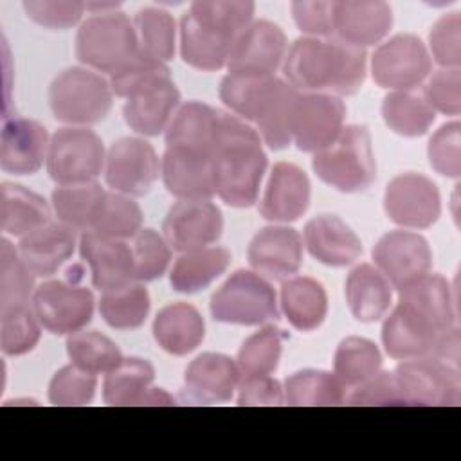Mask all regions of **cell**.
Here are the masks:
<instances>
[{"label":"cell","mask_w":461,"mask_h":461,"mask_svg":"<svg viewBox=\"0 0 461 461\" xmlns=\"http://www.w3.org/2000/svg\"><path fill=\"white\" fill-rule=\"evenodd\" d=\"M384 209L389 220L403 229H427L441 214V196L429 176L407 171L387 184Z\"/></svg>","instance_id":"13"},{"label":"cell","mask_w":461,"mask_h":461,"mask_svg":"<svg viewBox=\"0 0 461 461\" xmlns=\"http://www.w3.org/2000/svg\"><path fill=\"white\" fill-rule=\"evenodd\" d=\"M140 50L162 63L173 59L176 22L175 18L158 7H144L135 14L133 20Z\"/></svg>","instance_id":"46"},{"label":"cell","mask_w":461,"mask_h":461,"mask_svg":"<svg viewBox=\"0 0 461 461\" xmlns=\"http://www.w3.org/2000/svg\"><path fill=\"white\" fill-rule=\"evenodd\" d=\"M382 119L402 137H420L429 131L436 112L421 97L411 92H391L382 103Z\"/></svg>","instance_id":"39"},{"label":"cell","mask_w":461,"mask_h":461,"mask_svg":"<svg viewBox=\"0 0 461 461\" xmlns=\"http://www.w3.org/2000/svg\"><path fill=\"white\" fill-rule=\"evenodd\" d=\"M285 339L286 333L272 324L263 326L259 331L245 339L236 358L241 376L274 373L281 358Z\"/></svg>","instance_id":"47"},{"label":"cell","mask_w":461,"mask_h":461,"mask_svg":"<svg viewBox=\"0 0 461 461\" xmlns=\"http://www.w3.org/2000/svg\"><path fill=\"white\" fill-rule=\"evenodd\" d=\"M283 72L297 92L353 95L366 79L367 56L364 49L335 36L324 40L303 36L288 49Z\"/></svg>","instance_id":"1"},{"label":"cell","mask_w":461,"mask_h":461,"mask_svg":"<svg viewBox=\"0 0 461 461\" xmlns=\"http://www.w3.org/2000/svg\"><path fill=\"white\" fill-rule=\"evenodd\" d=\"M76 232L68 225L47 223L20 238L18 252L34 276L49 277L72 256Z\"/></svg>","instance_id":"29"},{"label":"cell","mask_w":461,"mask_h":461,"mask_svg":"<svg viewBox=\"0 0 461 461\" xmlns=\"http://www.w3.org/2000/svg\"><path fill=\"white\" fill-rule=\"evenodd\" d=\"M240 378V367L230 357L202 353L185 367L184 389L193 402L221 403L232 398Z\"/></svg>","instance_id":"25"},{"label":"cell","mask_w":461,"mask_h":461,"mask_svg":"<svg viewBox=\"0 0 461 461\" xmlns=\"http://www.w3.org/2000/svg\"><path fill=\"white\" fill-rule=\"evenodd\" d=\"M373 259L389 285L400 290L429 274L432 267V250L421 234L402 229L391 230L376 241Z\"/></svg>","instance_id":"15"},{"label":"cell","mask_w":461,"mask_h":461,"mask_svg":"<svg viewBox=\"0 0 461 461\" xmlns=\"http://www.w3.org/2000/svg\"><path fill=\"white\" fill-rule=\"evenodd\" d=\"M167 245L184 254L218 241L223 230L221 211L211 200H178L162 223Z\"/></svg>","instance_id":"16"},{"label":"cell","mask_w":461,"mask_h":461,"mask_svg":"<svg viewBox=\"0 0 461 461\" xmlns=\"http://www.w3.org/2000/svg\"><path fill=\"white\" fill-rule=\"evenodd\" d=\"M95 387V375L70 364L54 373L49 384V402L59 407L86 405L94 400Z\"/></svg>","instance_id":"52"},{"label":"cell","mask_w":461,"mask_h":461,"mask_svg":"<svg viewBox=\"0 0 461 461\" xmlns=\"http://www.w3.org/2000/svg\"><path fill=\"white\" fill-rule=\"evenodd\" d=\"M247 256L254 272L285 281L303 265V240L292 227L268 225L254 234Z\"/></svg>","instance_id":"20"},{"label":"cell","mask_w":461,"mask_h":461,"mask_svg":"<svg viewBox=\"0 0 461 461\" xmlns=\"http://www.w3.org/2000/svg\"><path fill=\"white\" fill-rule=\"evenodd\" d=\"M423 99L430 104L434 112L445 115H459L461 112V70L459 68H441L436 70L423 92Z\"/></svg>","instance_id":"55"},{"label":"cell","mask_w":461,"mask_h":461,"mask_svg":"<svg viewBox=\"0 0 461 461\" xmlns=\"http://www.w3.org/2000/svg\"><path fill=\"white\" fill-rule=\"evenodd\" d=\"M229 263L230 252L225 247H205L184 252L169 272L171 288L180 294L200 292L220 277Z\"/></svg>","instance_id":"35"},{"label":"cell","mask_w":461,"mask_h":461,"mask_svg":"<svg viewBox=\"0 0 461 461\" xmlns=\"http://www.w3.org/2000/svg\"><path fill=\"white\" fill-rule=\"evenodd\" d=\"M297 90L276 76L227 74L220 83L221 103L236 117L256 126L270 149L292 144L290 115Z\"/></svg>","instance_id":"3"},{"label":"cell","mask_w":461,"mask_h":461,"mask_svg":"<svg viewBox=\"0 0 461 461\" xmlns=\"http://www.w3.org/2000/svg\"><path fill=\"white\" fill-rule=\"evenodd\" d=\"M155 380V369L146 358L130 357L106 375L103 400L108 405H146Z\"/></svg>","instance_id":"36"},{"label":"cell","mask_w":461,"mask_h":461,"mask_svg":"<svg viewBox=\"0 0 461 461\" xmlns=\"http://www.w3.org/2000/svg\"><path fill=\"white\" fill-rule=\"evenodd\" d=\"M312 185L308 175L290 162H277L268 176L259 214L268 221L288 223L299 220L310 205Z\"/></svg>","instance_id":"23"},{"label":"cell","mask_w":461,"mask_h":461,"mask_svg":"<svg viewBox=\"0 0 461 461\" xmlns=\"http://www.w3.org/2000/svg\"><path fill=\"white\" fill-rule=\"evenodd\" d=\"M67 353L74 366L92 375H108L122 362L119 346L97 331H76L67 339Z\"/></svg>","instance_id":"45"},{"label":"cell","mask_w":461,"mask_h":461,"mask_svg":"<svg viewBox=\"0 0 461 461\" xmlns=\"http://www.w3.org/2000/svg\"><path fill=\"white\" fill-rule=\"evenodd\" d=\"M443 331L447 330L439 328L427 313L398 301L396 308L384 321L382 344L385 353L398 360L432 357Z\"/></svg>","instance_id":"17"},{"label":"cell","mask_w":461,"mask_h":461,"mask_svg":"<svg viewBox=\"0 0 461 461\" xmlns=\"http://www.w3.org/2000/svg\"><path fill=\"white\" fill-rule=\"evenodd\" d=\"M346 301L357 321L375 322L387 313L393 303V286L376 267L360 263L346 279Z\"/></svg>","instance_id":"32"},{"label":"cell","mask_w":461,"mask_h":461,"mask_svg":"<svg viewBox=\"0 0 461 461\" xmlns=\"http://www.w3.org/2000/svg\"><path fill=\"white\" fill-rule=\"evenodd\" d=\"M49 131L32 119L14 117L4 122L0 137V167L11 175H32L47 162Z\"/></svg>","instance_id":"22"},{"label":"cell","mask_w":461,"mask_h":461,"mask_svg":"<svg viewBox=\"0 0 461 461\" xmlns=\"http://www.w3.org/2000/svg\"><path fill=\"white\" fill-rule=\"evenodd\" d=\"M393 25V9L382 0H340L333 5V34L353 47L382 41Z\"/></svg>","instance_id":"21"},{"label":"cell","mask_w":461,"mask_h":461,"mask_svg":"<svg viewBox=\"0 0 461 461\" xmlns=\"http://www.w3.org/2000/svg\"><path fill=\"white\" fill-rule=\"evenodd\" d=\"M312 167L324 184L340 193H360L371 187L376 178V162L367 126H344L330 146L313 153Z\"/></svg>","instance_id":"4"},{"label":"cell","mask_w":461,"mask_h":461,"mask_svg":"<svg viewBox=\"0 0 461 461\" xmlns=\"http://www.w3.org/2000/svg\"><path fill=\"white\" fill-rule=\"evenodd\" d=\"M220 128V110L200 101L184 103L166 130V148H180L212 157Z\"/></svg>","instance_id":"27"},{"label":"cell","mask_w":461,"mask_h":461,"mask_svg":"<svg viewBox=\"0 0 461 461\" xmlns=\"http://www.w3.org/2000/svg\"><path fill=\"white\" fill-rule=\"evenodd\" d=\"M112 94L106 77L90 68L72 67L52 79L49 104L59 122L86 128L108 115Z\"/></svg>","instance_id":"6"},{"label":"cell","mask_w":461,"mask_h":461,"mask_svg":"<svg viewBox=\"0 0 461 461\" xmlns=\"http://www.w3.org/2000/svg\"><path fill=\"white\" fill-rule=\"evenodd\" d=\"M285 400L288 405H342L348 387L322 369H303L285 380Z\"/></svg>","instance_id":"38"},{"label":"cell","mask_w":461,"mask_h":461,"mask_svg":"<svg viewBox=\"0 0 461 461\" xmlns=\"http://www.w3.org/2000/svg\"><path fill=\"white\" fill-rule=\"evenodd\" d=\"M135 25L121 11L86 18L76 34V56L92 70L112 76L140 54Z\"/></svg>","instance_id":"5"},{"label":"cell","mask_w":461,"mask_h":461,"mask_svg":"<svg viewBox=\"0 0 461 461\" xmlns=\"http://www.w3.org/2000/svg\"><path fill=\"white\" fill-rule=\"evenodd\" d=\"M304 245L322 265L348 267L362 254L357 232L337 214H317L304 225Z\"/></svg>","instance_id":"26"},{"label":"cell","mask_w":461,"mask_h":461,"mask_svg":"<svg viewBox=\"0 0 461 461\" xmlns=\"http://www.w3.org/2000/svg\"><path fill=\"white\" fill-rule=\"evenodd\" d=\"M430 54L443 68H459L461 65V16L457 11L447 13L436 20L429 32ZM430 58V59H432Z\"/></svg>","instance_id":"54"},{"label":"cell","mask_w":461,"mask_h":461,"mask_svg":"<svg viewBox=\"0 0 461 461\" xmlns=\"http://www.w3.org/2000/svg\"><path fill=\"white\" fill-rule=\"evenodd\" d=\"M41 328L31 304L0 313V348L4 355L20 357L32 351L41 337Z\"/></svg>","instance_id":"49"},{"label":"cell","mask_w":461,"mask_h":461,"mask_svg":"<svg viewBox=\"0 0 461 461\" xmlns=\"http://www.w3.org/2000/svg\"><path fill=\"white\" fill-rule=\"evenodd\" d=\"M160 162L149 142L137 137L115 140L104 162L106 184L122 194L142 196L158 178Z\"/></svg>","instance_id":"14"},{"label":"cell","mask_w":461,"mask_h":461,"mask_svg":"<svg viewBox=\"0 0 461 461\" xmlns=\"http://www.w3.org/2000/svg\"><path fill=\"white\" fill-rule=\"evenodd\" d=\"M382 367V355L375 342L362 337H346L340 340L333 358L335 376L353 389L375 376Z\"/></svg>","instance_id":"40"},{"label":"cell","mask_w":461,"mask_h":461,"mask_svg":"<svg viewBox=\"0 0 461 461\" xmlns=\"http://www.w3.org/2000/svg\"><path fill=\"white\" fill-rule=\"evenodd\" d=\"M153 337L166 353L185 357L202 344L205 322L193 304L182 301L171 303L157 313Z\"/></svg>","instance_id":"31"},{"label":"cell","mask_w":461,"mask_h":461,"mask_svg":"<svg viewBox=\"0 0 461 461\" xmlns=\"http://www.w3.org/2000/svg\"><path fill=\"white\" fill-rule=\"evenodd\" d=\"M286 54L283 29L268 20H256L234 41L227 68L229 74L274 76Z\"/></svg>","instance_id":"18"},{"label":"cell","mask_w":461,"mask_h":461,"mask_svg":"<svg viewBox=\"0 0 461 461\" xmlns=\"http://www.w3.org/2000/svg\"><path fill=\"white\" fill-rule=\"evenodd\" d=\"M160 173L166 189L178 200H211L214 193L212 157L180 148H166Z\"/></svg>","instance_id":"24"},{"label":"cell","mask_w":461,"mask_h":461,"mask_svg":"<svg viewBox=\"0 0 461 461\" xmlns=\"http://www.w3.org/2000/svg\"><path fill=\"white\" fill-rule=\"evenodd\" d=\"M169 77V68L166 63L153 59L140 52L137 58H133L130 63H126L122 68L113 72L110 76V86L112 92L119 97L130 99L131 95L155 86L162 81H167Z\"/></svg>","instance_id":"50"},{"label":"cell","mask_w":461,"mask_h":461,"mask_svg":"<svg viewBox=\"0 0 461 461\" xmlns=\"http://www.w3.org/2000/svg\"><path fill=\"white\" fill-rule=\"evenodd\" d=\"M50 209L43 196L20 185L4 182L0 187V227L5 234L23 238L49 223Z\"/></svg>","instance_id":"34"},{"label":"cell","mask_w":461,"mask_h":461,"mask_svg":"<svg viewBox=\"0 0 461 461\" xmlns=\"http://www.w3.org/2000/svg\"><path fill=\"white\" fill-rule=\"evenodd\" d=\"M333 5L324 0H297L292 4V16L301 32L310 38L333 36Z\"/></svg>","instance_id":"57"},{"label":"cell","mask_w":461,"mask_h":461,"mask_svg":"<svg viewBox=\"0 0 461 461\" xmlns=\"http://www.w3.org/2000/svg\"><path fill=\"white\" fill-rule=\"evenodd\" d=\"M106 153L101 137L79 126H67L50 137L47 171L58 185L95 182L104 169Z\"/></svg>","instance_id":"8"},{"label":"cell","mask_w":461,"mask_h":461,"mask_svg":"<svg viewBox=\"0 0 461 461\" xmlns=\"http://www.w3.org/2000/svg\"><path fill=\"white\" fill-rule=\"evenodd\" d=\"M349 405H403L394 376L389 371H378L369 380L358 384L348 393Z\"/></svg>","instance_id":"58"},{"label":"cell","mask_w":461,"mask_h":461,"mask_svg":"<svg viewBox=\"0 0 461 461\" xmlns=\"http://www.w3.org/2000/svg\"><path fill=\"white\" fill-rule=\"evenodd\" d=\"M149 294L142 285H128L119 290L103 292L99 313L113 330L140 328L149 313Z\"/></svg>","instance_id":"43"},{"label":"cell","mask_w":461,"mask_h":461,"mask_svg":"<svg viewBox=\"0 0 461 461\" xmlns=\"http://www.w3.org/2000/svg\"><path fill=\"white\" fill-rule=\"evenodd\" d=\"M281 308L295 330L313 331L326 319L328 295L324 286L313 277H288L281 285Z\"/></svg>","instance_id":"33"},{"label":"cell","mask_w":461,"mask_h":461,"mask_svg":"<svg viewBox=\"0 0 461 461\" xmlns=\"http://www.w3.org/2000/svg\"><path fill=\"white\" fill-rule=\"evenodd\" d=\"M211 315L218 322L259 326L277 319V297L272 285L252 270H236L211 297Z\"/></svg>","instance_id":"7"},{"label":"cell","mask_w":461,"mask_h":461,"mask_svg":"<svg viewBox=\"0 0 461 461\" xmlns=\"http://www.w3.org/2000/svg\"><path fill=\"white\" fill-rule=\"evenodd\" d=\"M403 405H459V366L434 357L403 360L393 371Z\"/></svg>","instance_id":"9"},{"label":"cell","mask_w":461,"mask_h":461,"mask_svg":"<svg viewBox=\"0 0 461 461\" xmlns=\"http://www.w3.org/2000/svg\"><path fill=\"white\" fill-rule=\"evenodd\" d=\"M81 258L88 263L92 283L101 292L124 288L135 281L133 250L126 240H113L85 230L79 238Z\"/></svg>","instance_id":"19"},{"label":"cell","mask_w":461,"mask_h":461,"mask_svg":"<svg viewBox=\"0 0 461 461\" xmlns=\"http://www.w3.org/2000/svg\"><path fill=\"white\" fill-rule=\"evenodd\" d=\"M236 38L200 23L189 13L180 20V56L198 70L212 72L227 67Z\"/></svg>","instance_id":"30"},{"label":"cell","mask_w":461,"mask_h":461,"mask_svg":"<svg viewBox=\"0 0 461 461\" xmlns=\"http://www.w3.org/2000/svg\"><path fill=\"white\" fill-rule=\"evenodd\" d=\"M131 250L137 283H148L160 277L171 259L167 241L153 229H140L131 238Z\"/></svg>","instance_id":"51"},{"label":"cell","mask_w":461,"mask_h":461,"mask_svg":"<svg viewBox=\"0 0 461 461\" xmlns=\"http://www.w3.org/2000/svg\"><path fill=\"white\" fill-rule=\"evenodd\" d=\"M344 103L331 94L299 92L290 115V135L297 149L317 153L330 146L342 131Z\"/></svg>","instance_id":"11"},{"label":"cell","mask_w":461,"mask_h":461,"mask_svg":"<svg viewBox=\"0 0 461 461\" xmlns=\"http://www.w3.org/2000/svg\"><path fill=\"white\" fill-rule=\"evenodd\" d=\"M427 155L432 169L448 178L461 175V124L459 121L439 126L427 146Z\"/></svg>","instance_id":"53"},{"label":"cell","mask_w":461,"mask_h":461,"mask_svg":"<svg viewBox=\"0 0 461 461\" xmlns=\"http://www.w3.org/2000/svg\"><path fill=\"white\" fill-rule=\"evenodd\" d=\"M142 229V211L131 196L106 191L88 230L113 240L133 238Z\"/></svg>","instance_id":"41"},{"label":"cell","mask_w":461,"mask_h":461,"mask_svg":"<svg viewBox=\"0 0 461 461\" xmlns=\"http://www.w3.org/2000/svg\"><path fill=\"white\" fill-rule=\"evenodd\" d=\"M178 104L180 92L175 83L167 79L126 99L122 115L133 131L155 137L167 130Z\"/></svg>","instance_id":"28"},{"label":"cell","mask_w":461,"mask_h":461,"mask_svg":"<svg viewBox=\"0 0 461 461\" xmlns=\"http://www.w3.org/2000/svg\"><path fill=\"white\" fill-rule=\"evenodd\" d=\"M34 274L7 238L0 241V313L31 304Z\"/></svg>","instance_id":"44"},{"label":"cell","mask_w":461,"mask_h":461,"mask_svg":"<svg viewBox=\"0 0 461 461\" xmlns=\"http://www.w3.org/2000/svg\"><path fill=\"white\" fill-rule=\"evenodd\" d=\"M267 164V153L256 128L236 115L220 112L218 139L212 151L214 193L230 207L254 205Z\"/></svg>","instance_id":"2"},{"label":"cell","mask_w":461,"mask_h":461,"mask_svg":"<svg viewBox=\"0 0 461 461\" xmlns=\"http://www.w3.org/2000/svg\"><path fill=\"white\" fill-rule=\"evenodd\" d=\"M254 9L250 0H196L187 13L200 23L238 38L252 23Z\"/></svg>","instance_id":"48"},{"label":"cell","mask_w":461,"mask_h":461,"mask_svg":"<svg viewBox=\"0 0 461 461\" xmlns=\"http://www.w3.org/2000/svg\"><path fill=\"white\" fill-rule=\"evenodd\" d=\"M398 301L427 313L439 328L456 326V303L448 281L439 274H425L398 290Z\"/></svg>","instance_id":"37"},{"label":"cell","mask_w":461,"mask_h":461,"mask_svg":"<svg viewBox=\"0 0 461 461\" xmlns=\"http://www.w3.org/2000/svg\"><path fill=\"white\" fill-rule=\"evenodd\" d=\"M104 193L97 182L59 185L52 191V209L61 223L85 232L90 229Z\"/></svg>","instance_id":"42"},{"label":"cell","mask_w":461,"mask_h":461,"mask_svg":"<svg viewBox=\"0 0 461 461\" xmlns=\"http://www.w3.org/2000/svg\"><path fill=\"white\" fill-rule=\"evenodd\" d=\"M32 308L41 326L54 335L83 330L94 315V295L74 281H45L34 290Z\"/></svg>","instance_id":"12"},{"label":"cell","mask_w":461,"mask_h":461,"mask_svg":"<svg viewBox=\"0 0 461 461\" xmlns=\"http://www.w3.org/2000/svg\"><path fill=\"white\" fill-rule=\"evenodd\" d=\"M285 391L270 375L241 376L238 384V405H281Z\"/></svg>","instance_id":"59"},{"label":"cell","mask_w":461,"mask_h":461,"mask_svg":"<svg viewBox=\"0 0 461 461\" xmlns=\"http://www.w3.org/2000/svg\"><path fill=\"white\" fill-rule=\"evenodd\" d=\"M27 16L47 29H68L76 25L86 5L76 0H29L23 2Z\"/></svg>","instance_id":"56"},{"label":"cell","mask_w":461,"mask_h":461,"mask_svg":"<svg viewBox=\"0 0 461 461\" xmlns=\"http://www.w3.org/2000/svg\"><path fill=\"white\" fill-rule=\"evenodd\" d=\"M432 70V59L423 41L409 32L384 41L371 58V74L378 86L393 92H411Z\"/></svg>","instance_id":"10"}]
</instances>
